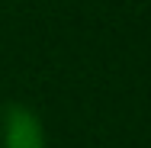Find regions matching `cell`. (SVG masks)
Masks as SVG:
<instances>
[{
	"label": "cell",
	"mask_w": 151,
	"mask_h": 148,
	"mask_svg": "<svg viewBox=\"0 0 151 148\" xmlns=\"http://www.w3.org/2000/svg\"><path fill=\"white\" fill-rule=\"evenodd\" d=\"M0 148H45L42 122L23 103L0 106Z\"/></svg>",
	"instance_id": "6da1fadb"
}]
</instances>
